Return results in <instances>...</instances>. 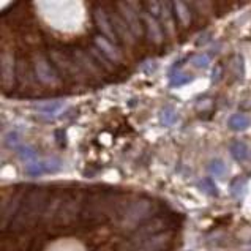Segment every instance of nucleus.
<instances>
[{
	"instance_id": "nucleus-1",
	"label": "nucleus",
	"mask_w": 251,
	"mask_h": 251,
	"mask_svg": "<svg viewBox=\"0 0 251 251\" xmlns=\"http://www.w3.org/2000/svg\"><path fill=\"white\" fill-rule=\"evenodd\" d=\"M51 193L48 188L32 187L25 191L21 207H19L15 220L11 223V231L21 232V231L30 229L37 226L38 220L46 212V207L49 206Z\"/></svg>"
},
{
	"instance_id": "nucleus-2",
	"label": "nucleus",
	"mask_w": 251,
	"mask_h": 251,
	"mask_svg": "<svg viewBox=\"0 0 251 251\" xmlns=\"http://www.w3.org/2000/svg\"><path fill=\"white\" fill-rule=\"evenodd\" d=\"M116 190L95 187L85 193V201L82 207L81 218L85 223H103L106 218L112 216V213L118 212Z\"/></svg>"
},
{
	"instance_id": "nucleus-3",
	"label": "nucleus",
	"mask_w": 251,
	"mask_h": 251,
	"mask_svg": "<svg viewBox=\"0 0 251 251\" xmlns=\"http://www.w3.org/2000/svg\"><path fill=\"white\" fill-rule=\"evenodd\" d=\"M56 201L57 202L49 201L52 210L46 213H52V221L58 226H68L82 213L85 196L81 191H65L63 194H56Z\"/></svg>"
},
{
	"instance_id": "nucleus-4",
	"label": "nucleus",
	"mask_w": 251,
	"mask_h": 251,
	"mask_svg": "<svg viewBox=\"0 0 251 251\" xmlns=\"http://www.w3.org/2000/svg\"><path fill=\"white\" fill-rule=\"evenodd\" d=\"M154 202L150 199H139L127 204L122 210H118V224L125 229H133L152 216Z\"/></svg>"
},
{
	"instance_id": "nucleus-5",
	"label": "nucleus",
	"mask_w": 251,
	"mask_h": 251,
	"mask_svg": "<svg viewBox=\"0 0 251 251\" xmlns=\"http://www.w3.org/2000/svg\"><path fill=\"white\" fill-rule=\"evenodd\" d=\"M34 67H35V76L41 84L49 85V87H56L60 84V77H58L57 71L49 63V60L41 54H37L34 58Z\"/></svg>"
},
{
	"instance_id": "nucleus-6",
	"label": "nucleus",
	"mask_w": 251,
	"mask_h": 251,
	"mask_svg": "<svg viewBox=\"0 0 251 251\" xmlns=\"http://www.w3.org/2000/svg\"><path fill=\"white\" fill-rule=\"evenodd\" d=\"M169 221L166 220V218L163 216H156V218H152V220L149 223H145L144 226L137 231V232L135 234L133 237V242H142V240H149L152 239V237H155L156 234L163 232L164 229L168 228Z\"/></svg>"
},
{
	"instance_id": "nucleus-7",
	"label": "nucleus",
	"mask_w": 251,
	"mask_h": 251,
	"mask_svg": "<svg viewBox=\"0 0 251 251\" xmlns=\"http://www.w3.org/2000/svg\"><path fill=\"white\" fill-rule=\"evenodd\" d=\"M118 10L122 13V18L125 19V22L128 24V27L133 32L135 38H141L144 35V29H142V21L139 15H137V11L133 10L135 6L133 3H123V2H118L117 3Z\"/></svg>"
},
{
	"instance_id": "nucleus-8",
	"label": "nucleus",
	"mask_w": 251,
	"mask_h": 251,
	"mask_svg": "<svg viewBox=\"0 0 251 251\" xmlns=\"http://www.w3.org/2000/svg\"><path fill=\"white\" fill-rule=\"evenodd\" d=\"M0 75H2V87L3 90H10L15 85V58L10 52H2L0 56Z\"/></svg>"
},
{
	"instance_id": "nucleus-9",
	"label": "nucleus",
	"mask_w": 251,
	"mask_h": 251,
	"mask_svg": "<svg viewBox=\"0 0 251 251\" xmlns=\"http://www.w3.org/2000/svg\"><path fill=\"white\" fill-rule=\"evenodd\" d=\"M94 19H95V24L97 27L100 29V32L103 34L104 38L111 39L112 43L117 41V35H116V30L114 27H112V22H111V18L106 11H104L101 6H97V8L94 10Z\"/></svg>"
},
{
	"instance_id": "nucleus-10",
	"label": "nucleus",
	"mask_w": 251,
	"mask_h": 251,
	"mask_svg": "<svg viewBox=\"0 0 251 251\" xmlns=\"http://www.w3.org/2000/svg\"><path fill=\"white\" fill-rule=\"evenodd\" d=\"M94 43H95V48L101 52V54L104 57H108L111 62H114V63H120L122 60V54H120V51L117 49V46L111 41V39L108 38H104L103 35H97L94 37Z\"/></svg>"
},
{
	"instance_id": "nucleus-11",
	"label": "nucleus",
	"mask_w": 251,
	"mask_h": 251,
	"mask_svg": "<svg viewBox=\"0 0 251 251\" xmlns=\"http://www.w3.org/2000/svg\"><path fill=\"white\" fill-rule=\"evenodd\" d=\"M73 58H75V62L77 63V67H81L84 71H87L94 76H100L101 75L103 68L95 62V58L92 57L90 54H85V52L81 51L79 48H75V51H73Z\"/></svg>"
},
{
	"instance_id": "nucleus-12",
	"label": "nucleus",
	"mask_w": 251,
	"mask_h": 251,
	"mask_svg": "<svg viewBox=\"0 0 251 251\" xmlns=\"http://www.w3.org/2000/svg\"><path fill=\"white\" fill-rule=\"evenodd\" d=\"M51 60L54 62V65L58 68V71L62 73L65 76H70V77H75V67H76V62L75 58L68 57L67 54H63L60 51H51Z\"/></svg>"
},
{
	"instance_id": "nucleus-13",
	"label": "nucleus",
	"mask_w": 251,
	"mask_h": 251,
	"mask_svg": "<svg viewBox=\"0 0 251 251\" xmlns=\"http://www.w3.org/2000/svg\"><path fill=\"white\" fill-rule=\"evenodd\" d=\"M109 18H111L112 27H114V30H116L117 38H120L122 41H125L127 44H133L135 43V35H133V32H131V29L128 27V24L125 22V19L122 18V15L111 13Z\"/></svg>"
},
{
	"instance_id": "nucleus-14",
	"label": "nucleus",
	"mask_w": 251,
	"mask_h": 251,
	"mask_svg": "<svg viewBox=\"0 0 251 251\" xmlns=\"http://www.w3.org/2000/svg\"><path fill=\"white\" fill-rule=\"evenodd\" d=\"M142 22L145 25V30H147L149 39L155 44H161L163 43V27L161 24L156 21V18H154L149 13H145L142 16Z\"/></svg>"
},
{
	"instance_id": "nucleus-15",
	"label": "nucleus",
	"mask_w": 251,
	"mask_h": 251,
	"mask_svg": "<svg viewBox=\"0 0 251 251\" xmlns=\"http://www.w3.org/2000/svg\"><path fill=\"white\" fill-rule=\"evenodd\" d=\"M63 106H65V101L63 100H48V101L37 103L35 104V109L39 112V114H43V116L54 117Z\"/></svg>"
},
{
	"instance_id": "nucleus-16",
	"label": "nucleus",
	"mask_w": 251,
	"mask_h": 251,
	"mask_svg": "<svg viewBox=\"0 0 251 251\" xmlns=\"http://www.w3.org/2000/svg\"><path fill=\"white\" fill-rule=\"evenodd\" d=\"M247 188H248V182L245 177H235V179L229 183V193L237 201H240L245 197Z\"/></svg>"
},
{
	"instance_id": "nucleus-17",
	"label": "nucleus",
	"mask_w": 251,
	"mask_h": 251,
	"mask_svg": "<svg viewBox=\"0 0 251 251\" xmlns=\"http://www.w3.org/2000/svg\"><path fill=\"white\" fill-rule=\"evenodd\" d=\"M171 240V234H164V235H155L149 239L144 243L142 248L139 251H161L164 248V245H168Z\"/></svg>"
},
{
	"instance_id": "nucleus-18",
	"label": "nucleus",
	"mask_w": 251,
	"mask_h": 251,
	"mask_svg": "<svg viewBox=\"0 0 251 251\" xmlns=\"http://www.w3.org/2000/svg\"><path fill=\"white\" fill-rule=\"evenodd\" d=\"M173 8H174V15L177 18V21H179L180 25L183 27H187L191 22V15H190V8L187 3L183 2H175L173 3Z\"/></svg>"
},
{
	"instance_id": "nucleus-19",
	"label": "nucleus",
	"mask_w": 251,
	"mask_h": 251,
	"mask_svg": "<svg viewBox=\"0 0 251 251\" xmlns=\"http://www.w3.org/2000/svg\"><path fill=\"white\" fill-rule=\"evenodd\" d=\"M229 152H231V155H232L234 160H237V161H245L247 158H248V155H250L248 145L243 142V141H234V142H231Z\"/></svg>"
},
{
	"instance_id": "nucleus-20",
	"label": "nucleus",
	"mask_w": 251,
	"mask_h": 251,
	"mask_svg": "<svg viewBox=\"0 0 251 251\" xmlns=\"http://www.w3.org/2000/svg\"><path fill=\"white\" fill-rule=\"evenodd\" d=\"M251 125V118L245 114H234L228 120V127L232 131H245Z\"/></svg>"
},
{
	"instance_id": "nucleus-21",
	"label": "nucleus",
	"mask_w": 251,
	"mask_h": 251,
	"mask_svg": "<svg viewBox=\"0 0 251 251\" xmlns=\"http://www.w3.org/2000/svg\"><path fill=\"white\" fill-rule=\"evenodd\" d=\"M229 67L232 70V73L235 75V77L242 79L243 75H245V63H243V57L242 56H234L229 60Z\"/></svg>"
},
{
	"instance_id": "nucleus-22",
	"label": "nucleus",
	"mask_w": 251,
	"mask_h": 251,
	"mask_svg": "<svg viewBox=\"0 0 251 251\" xmlns=\"http://www.w3.org/2000/svg\"><path fill=\"white\" fill-rule=\"evenodd\" d=\"M160 120L164 127H171L173 123H175L177 120V112L173 106H166L163 108L161 112H160Z\"/></svg>"
},
{
	"instance_id": "nucleus-23",
	"label": "nucleus",
	"mask_w": 251,
	"mask_h": 251,
	"mask_svg": "<svg viewBox=\"0 0 251 251\" xmlns=\"http://www.w3.org/2000/svg\"><path fill=\"white\" fill-rule=\"evenodd\" d=\"M207 169H209L210 174L216 175V177H223V175H226V173H228V166L223 160H212L209 163Z\"/></svg>"
},
{
	"instance_id": "nucleus-24",
	"label": "nucleus",
	"mask_w": 251,
	"mask_h": 251,
	"mask_svg": "<svg viewBox=\"0 0 251 251\" xmlns=\"http://www.w3.org/2000/svg\"><path fill=\"white\" fill-rule=\"evenodd\" d=\"M193 81V76L187 75V73H175L169 77V87H180L183 84H188Z\"/></svg>"
},
{
	"instance_id": "nucleus-25",
	"label": "nucleus",
	"mask_w": 251,
	"mask_h": 251,
	"mask_svg": "<svg viewBox=\"0 0 251 251\" xmlns=\"http://www.w3.org/2000/svg\"><path fill=\"white\" fill-rule=\"evenodd\" d=\"M43 163V168H44V173H58V171L62 169V160L57 156H52V158H48V160L41 161Z\"/></svg>"
},
{
	"instance_id": "nucleus-26",
	"label": "nucleus",
	"mask_w": 251,
	"mask_h": 251,
	"mask_svg": "<svg viewBox=\"0 0 251 251\" xmlns=\"http://www.w3.org/2000/svg\"><path fill=\"white\" fill-rule=\"evenodd\" d=\"M18 155L21 160L24 161H37V150L34 147H29V145H21V147L18 149Z\"/></svg>"
},
{
	"instance_id": "nucleus-27",
	"label": "nucleus",
	"mask_w": 251,
	"mask_h": 251,
	"mask_svg": "<svg viewBox=\"0 0 251 251\" xmlns=\"http://www.w3.org/2000/svg\"><path fill=\"white\" fill-rule=\"evenodd\" d=\"M90 56L95 58V62H97L98 65H100V67H101L103 70H112V62L109 60L108 57H104L97 48H92V49H90Z\"/></svg>"
},
{
	"instance_id": "nucleus-28",
	"label": "nucleus",
	"mask_w": 251,
	"mask_h": 251,
	"mask_svg": "<svg viewBox=\"0 0 251 251\" xmlns=\"http://www.w3.org/2000/svg\"><path fill=\"white\" fill-rule=\"evenodd\" d=\"M199 188L204 191V193H207L209 196H218V188L210 177H206V179H202L199 182Z\"/></svg>"
},
{
	"instance_id": "nucleus-29",
	"label": "nucleus",
	"mask_w": 251,
	"mask_h": 251,
	"mask_svg": "<svg viewBox=\"0 0 251 251\" xmlns=\"http://www.w3.org/2000/svg\"><path fill=\"white\" fill-rule=\"evenodd\" d=\"M25 174L30 175V177H38L44 174V168H43V163L41 161H32L25 164Z\"/></svg>"
},
{
	"instance_id": "nucleus-30",
	"label": "nucleus",
	"mask_w": 251,
	"mask_h": 251,
	"mask_svg": "<svg viewBox=\"0 0 251 251\" xmlns=\"http://www.w3.org/2000/svg\"><path fill=\"white\" fill-rule=\"evenodd\" d=\"M193 65L196 68H207L209 63H210V56L207 54H199V56H194L193 57Z\"/></svg>"
},
{
	"instance_id": "nucleus-31",
	"label": "nucleus",
	"mask_w": 251,
	"mask_h": 251,
	"mask_svg": "<svg viewBox=\"0 0 251 251\" xmlns=\"http://www.w3.org/2000/svg\"><path fill=\"white\" fill-rule=\"evenodd\" d=\"M5 144L8 145V147H15V149H19L21 147V135L19 133H8L5 137Z\"/></svg>"
},
{
	"instance_id": "nucleus-32",
	"label": "nucleus",
	"mask_w": 251,
	"mask_h": 251,
	"mask_svg": "<svg viewBox=\"0 0 251 251\" xmlns=\"http://www.w3.org/2000/svg\"><path fill=\"white\" fill-rule=\"evenodd\" d=\"M145 6L150 10V15L156 18L158 15H160V11H161V3H158V2H147L145 3Z\"/></svg>"
},
{
	"instance_id": "nucleus-33",
	"label": "nucleus",
	"mask_w": 251,
	"mask_h": 251,
	"mask_svg": "<svg viewBox=\"0 0 251 251\" xmlns=\"http://www.w3.org/2000/svg\"><path fill=\"white\" fill-rule=\"evenodd\" d=\"M155 68H156V63H155V60H147L144 65H142V70L147 73V75H150V73H154L155 71Z\"/></svg>"
},
{
	"instance_id": "nucleus-34",
	"label": "nucleus",
	"mask_w": 251,
	"mask_h": 251,
	"mask_svg": "<svg viewBox=\"0 0 251 251\" xmlns=\"http://www.w3.org/2000/svg\"><path fill=\"white\" fill-rule=\"evenodd\" d=\"M221 73H223V68L220 67V65H216L215 70H213V73H212V81H213V82L220 81V79H221Z\"/></svg>"
},
{
	"instance_id": "nucleus-35",
	"label": "nucleus",
	"mask_w": 251,
	"mask_h": 251,
	"mask_svg": "<svg viewBox=\"0 0 251 251\" xmlns=\"http://www.w3.org/2000/svg\"><path fill=\"white\" fill-rule=\"evenodd\" d=\"M56 136H57V142L60 144V145H65V131H62V130H57L56 131Z\"/></svg>"
},
{
	"instance_id": "nucleus-36",
	"label": "nucleus",
	"mask_w": 251,
	"mask_h": 251,
	"mask_svg": "<svg viewBox=\"0 0 251 251\" xmlns=\"http://www.w3.org/2000/svg\"><path fill=\"white\" fill-rule=\"evenodd\" d=\"M243 251H251V248H247V250H243Z\"/></svg>"
}]
</instances>
